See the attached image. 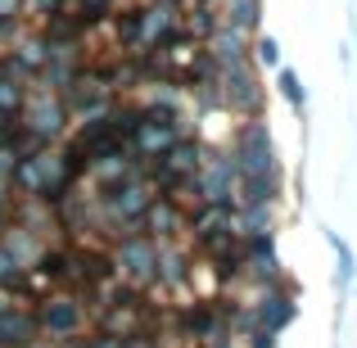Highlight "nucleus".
I'll return each instance as SVG.
<instances>
[{
  "mask_svg": "<svg viewBox=\"0 0 357 348\" xmlns=\"http://www.w3.org/2000/svg\"><path fill=\"white\" fill-rule=\"evenodd\" d=\"M258 54H262V63H280V50H276V41H262V45H258Z\"/></svg>",
  "mask_w": 357,
  "mask_h": 348,
  "instance_id": "nucleus-3",
  "label": "nucleus"
},
{
  "mask_svg": "<svg viewBox=\"0 0 357 348\" xmlns=\"http://www.w3.org/2000/svg\"><path fill=\"white\" fill-rule=\"evenodd\" d=\"M276 86H280V96H285L294 109H303V105H307V91H303V82H298V73H294V68H276Z\"/></svg>",
  "mask_w": 357,
  "mask_h": 348,
  "instance_id": "nucleus-2",
  "label": "nucleus"
},
{
  "mask_svg": "<svg viewBox=\"0 0 357 348\" xmlns=\"http://www.w3.org/2000/svg\"><path fill=\"white\" fill-rule=\"evenodd\" d=\"M326 240H331V249H335V262H340V276H335V280H340V289H349V285H353V271H357V262H353V249H349V244H344L335 231H326Z\"/></svg>",
  "mask_w": 357,
  "mask_h": 348,
  "instance_id": "nucleus-1",
  "label": "nucleus"
}]
</instances>
